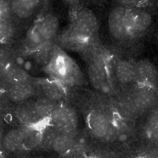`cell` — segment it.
Masks as SVG:
<instances>
[{"instance_id": "obj_23", "label": "cell", "mask_w": 158, "mask_h": 158, "mask_svg": "<svg viewBox=\"0 0 158 158\" xmlns=\"http://www.w3.org/2000/svg\"><path fill=\"white\" fill-rule=\"evenodd\" d=\"M10 3L8 2L0 1V19L8 21L12 13Z\"/></svg>"}, {"instance_id": "obj_15", "label": "cell", "mask_w": 158, "mask_h": 158, "mask_svg": "<svg viewBox=\"0 0 158 158\" xmlns=\"http://www.w3.org/2000/svg\"><path fill=\"white\" fill-rule=\"evenodd\" d=\"M2 144L3 149L8 152H16L24 148L23 133L21 128L8 131L2 138Z\"/></svg>"}, {"instance_id": "obj_6", "label": "cell", "mask_w": 158, "mask_h": 158, "mask_svg": "<svg viewBox=\"0 0 158 158\" xmlns=\"http://www.w3.org/2000/svg\"><path fill=\"white\" fill-rule=\"evenodd\" d=\"M48 123L60 134L74 135L77 127V115L72 107L57 105L48 118Z\"/></svg>"}, {"instance_id": "obj_8", "label": "cell", "mask_w": 158, "mask_h": 158, "mask_svg": "<svg viewBox=\"0 0 158 158\" xmlns=\"http://www.w3.org/2000/svg\"><path fill=\"white\" fill-rule=\"evenodd\" d=\"M152 23L151 15L140 8L129 9L125 20L126 28L130 38L144 34Z\"/></svg>"}, {"instance_id": "obj_11", "label": "cell", "mask_w": 158, "mask_h": 158, "mask_svg": "<svg viewBox=\"0 0 158 158\" xmlns=\"http://www.w3.org/2000/svg\"><path fill=\"white\" fill-rule=\"evenodd\" d=\"M135 82L138 85L151 87L157 89L158 73L155 66L148 61H140L135 65Z\"/></svg>"}, {"instance_id": "obj_5", "label": "cell", "mask_w": 158, "mask_h": 158, "mask_svg": "<svg viewBox=\"0 0 158 158\" xmlns=\"http://www.w3.org/2000/svg\"><path fill=\"white\" fill-rule=\"evenodd\" d=\"M56 102L43 97L32 103H27L17 109L16 114L19 121L26 126H36L48 119L57 106Z\"/></svg>"}, {"instance_id": "obj_26", "label": "cell", "mask_w": 158, "mask_h": 158, "mask_svg": "<svg viewBox=\"0 0 158 158\" xmlns=\"http://www.w3.org/2000/svg\"><path fill=\"white\" fill-rule=\"evenodd\" d=\"M34 67V63L32 61L30 60H26L22 68L28 73L33 70Z\"/></svg>"}, {"instance_id": "obj_18", "label": "cell", "mask_w": 158, "mask_h": 158, "mask_svg": "<svg viewBox=\"0 0 158 158\" xmlns=\"http://www.w3.org/2000/svg\"><path fill=\"white\" fill-rule=\"evenodd\" d=\"M57 48L52 41L46 43L33 52L34 61L39 65L46 67L51 60Z\"/></svg>"}, {"instance_id": "obj_21", "label": "cell", "mask_w": 158, "mask_h": 158, "mask_svg": "<svg viewBox=\"0 0 158 158\" xmlns=\"http://www.w3.org/2000/svg\"><path fill=\"white\" fill-rule=\"evenodd\" d=\"M60 133L49 124H47L41 129L40 145L47 150H52L55 139Z\"/></svg>"}, {"instance_id": "obj_2", "label": "cell", "mask_w": 158, "mask_h": 158, "mask_svg": "<svg viewBox=\"0 0 158 158\" xmlns=\"http://www.w3.org/2000/svg\"><path fill=\"white\" fill-rule=\"evenodd\" d=\"M60 22L58 17L48 14L39 19L31 28L25 40L26 49L33 52L50 41H52L59 31Z\"/></svg>"}, {"instance_id": "obj_7", "label": "cell", "mask_w": 158, "mask_h": 158, "mask_svg": "<svg viewBox=\"0 0 158 158\" xmlns=\"http://www.w3.org/2000/svg\"><path fill=\"white\" fill-rule=\"evenodd\" d=\"M88 127L95 137L105 141L117 139L118 130L114 122L100 111L91 112L88 116Z\"/></svg>"}, {"instance_id": "obj_22", "label": "cell", "mask_w": 158, "mask_h": 158, "mask_svg": "<svg viewBox=\"0 0 158 158\" xmlns=\"http://www.w3.org/2000/svg\"><path fill=\"white\" fill-rule=\"evenodd\" d=\"M14 34V30L8 21L0 22V43H3L11 38Z\"/></svg>"}, {"instance_id": "obj_13", "label": "cell", "mask_w": 158, "mask_h": 158, "mask_svg": "<svg viewBox=\"0 0 158 158\" xmlns=\"http://www.w3.org/2000/svg\"><path fill=\"white\" fill-rule=\"evenodd\" d=\"M36 92V89L31 83L9 86L7 89L8 98L14 102H24L33 98Z\"/></svg>"}, {"instance_id": "obj_16", "label": "cell", "mask_w": 158, "mask_h": 158, "mask_svg": "<svg viewBox=\"0 0 158 158\" xmlns=\"http://www.w3.org/2000/svg\"><path fill=\"white\" fill-rule=\"evenodd\" d=\"M2 75L6 83L10 86L31 83V78L29 73L11 63Z\"/></svg>"}, {"instance_id": "obj_9", "label": "cell", "mask_w": 158, "mask_h": 158, "mask_svg": "<svg viewBox=\"0 0 158 158\" xmlns=\"http://www.w3.org/2000/svg\"><path fill=\"white\" fill-rule=\"evenodd\" d=\"M108 65L112 82L114 78L121 85L135 82V65L125 59L108 58Z\"/></svg>"}, {"instance_id": "obj_1", "label": "cell", "mask_w": 158, "mask_h": 158, "mask_svg": "<svg viewBox=\"0 0 158 158\" xmlns=\"http://www.w3.org/2000/svg\"><path fill=\"white\" fill-rule=\"evenodd\" d=\"M98 27V19L95 13L88 7H80L74 14L65 39L76 46L86 45L94 37Z\"/></svg>"}, {"instance_id": "obj_24", "label": "cell", "mask_w": 158, "mask_h": 158, "mask_svg": "<svg viewBox=\"0 0 158 158\" xmlns=\"http://www.w3.org/2000/svg\"><path fill=\"white\" fill-rule=\"evenodd\" d=\"M10 63L8 51L5 49L0 48V74H2Z\"/></svg>"}, {"instance_id": "obj_25", "label": "cell", "mask_w": 158, "mask_h": 158, "mask_svg": "<svg viewBox=\"0 0 158 158\" xmlns=\"http://www.w3.org/2000/svg\"><path fill=\"white\" fill-rule=\"evenodd\" d=\"M64 158H87L84 153L79 151L73 150L64 155Z\"/></svg>"}, {"instance_id": "obj_20", "label": "cell", "mask_w": 158, "mask_h": 158, "mask_svg": "<svg viewBox=\"0 0 158 158\" xmlns=\"http://www.w3.org/2000/svg\"><path fill=\"white\" fill-rule=\"evenodd\" d=\"M24 136V148L32 149L40 144L41 129L36 126L23 125L21 127Z\"/></svg>"}, {"instance_id": "obj_3", "label": "cell", "mask_w": 158, "mask_h": 158, "mask_svg": "<svg viewBox=\"0 0 158 158\" xmlns=\"http://www.w3.org/2000/svg\"><path fill=\"white\" fill-rule=\"evenodd\" d=\"M45 68L52 79L64 85L74 84L80 78V71L75 63L58 48L51 60Z\"/></svg>"}, {"instance_id": "obj_14", "label": "cell", "mask_w": 158, "mask_h": 158, "mask_svg": "<svg viewBox=\"0 0 158 158\" xmlns=\"http://www.w3.org/2000/svg\"><path fill=\"white\" fill-rule=\"evenodd\" d=\"M37 0H18L11 2L12 12L22 19L32 17L40 4Z\"/></svg>"}, {"instance_id": "obj_27", "label": "cell", "mask_w": 158, "mask_h": 158, "mask_svg": "<svg viewBox=\"0 0 158 158\" xmlns=\"http://www.w3.org/2000/svg\"><path fill=\"white\" fill-rule=\"evenodd\" d=\"M25 61V59L23 56H17L15 60V64L16 66L22 68Z\"/></svg>"}, {"instance_id": "obj_28", "label": "cell", "mask_w": 158, "mask_h": 158, "mask_svg": "<svg viewBox=\"0 0 158 158\" xmlns=\"http://www.w3.org/2000/svg\"><path fill=\"white\" fill-rule=\"evenodd\" d=\"M0 158H3V156L1 154H0Z\"/></svg>"}, {"instance_id": "obj_4", "label": "cell", "mask_w": 158, "mask_h": 158, "mask_svg": "<svg viewBox=\"0 0 158 158\" xmlns=\"http://www.w3.org/2000/svg\"><path fill=\"white\" fill-rule=\"evenodd\" d=\"M108 57L99 52L95 53L91 58L88 68V77L92 86L105 94H110L113 89Z\"/></svg>"}, {"instance_id": "obj_10", "label": "cell", "mask_w": 158, "mask_h": 158, "mask_svg": "<svg viewBox=\"0 0 158 158\" xmlns=\"http://www.w3.org/2000/svg\"><path fill=\"white\" fill-rule=\"evenodd\" d=\"M128 9L120 5L114 7L108 16L110 34L116 41L123 42L130 38L126 28L125 20Z\"/></svg>"}, {"instance_id": "obj_12", "label": "cell", "mask_w": 158, "mask_h": 158, "mask_svg": "<svg viewBox=\"0 0 158 158\" xmlns=\"http://www.w3.org/2000/svg\"><path fill=\"white\" fill-rule=\"evenodd\" d=\"M40 89L45 98L53 102L63 100L67 95L64 85L55 79H48L41 81Z\"/></svg>"}, {"instance_id": "obj_17", "label": "cell", "mask_w": 158, "mask_h": 158, "mask_svg": "<svg viewBox=\"0 0 158 158\" xmlns=\"http://www.w3.org/2000/svg\"><path fill=\"white\" fill-rule=\"evenodd\" d=\"M131 97L138 109L147 108L155 101L156 89L151 87L138 85Z\"/></svg>"}, {"instance_id": "obj_19", "label": "cell", "mask_w": 158, "mask_h": 158, "mask_svg": "<svg viewBox=\"0 0 158 158\" xmlns=\"http://www.w3.org/2000/svg\"><path fill=\"white\" fill-rule=\"evenodd\" d=\"M74 135L59 134L54 140L52 150L61 155H65L73 150L75 145Z\"/></svg>"}]
</instances>
